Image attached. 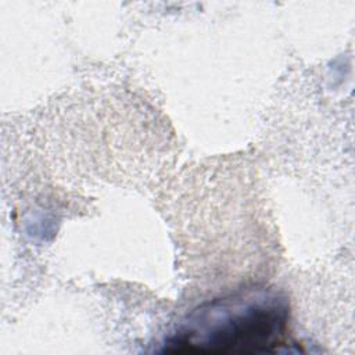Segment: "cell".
<instances>
[{
	"instance_id": "6da1fadb",
	"label": "cell",
	"mask_w": 355,
	"mask_h": 355,
	"mask_svg": "<svg viewBox=\"0 0 355 355\" xmlns=\"http://www.w3.org/2000/svg\"><path fill=\"white\" fill-rule=\"evenodd\" d=\"M288 304L270 290L245 291L194 311L168 341L166 351L254 354L277 351L286 343Z\"/></svg>"
}]
</instances>
